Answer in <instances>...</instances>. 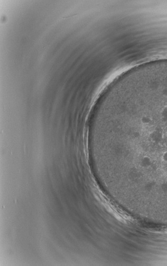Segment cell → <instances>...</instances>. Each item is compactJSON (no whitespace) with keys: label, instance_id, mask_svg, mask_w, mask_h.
<instances>
[{"label":"cell","instance_id":"cell-3","mask_svg":"<svg viewBox=\"0 0 167 266\" xmlns=\"http://www.w3.org/2000/svg\"><path fill=\"white\" fill-rule=\"evenodd\" d=\"M134 136L136 137V138H138V137L140 136V134L138 132H135L134 133Z\"/></svg>","mask_w":167,"mask_h":266},{"label":"cell","instance_id":"cell-1","mask_svg":"<svg viewBox=\"0 0 167 266\" xmlns=\"http://www.w3.org/2000/svg\"><path fill=\"white\" fill-rule=\"evenodd\" d=\"M151 139L152 141L154 143H159L161 142L163 137L160 132L155 131L151 134Z\"/></svg>","mask_w":167,"mask_h":266},{"label":"cell","instance_id":"cell-2","mask_svg":"<svg viewBox=\"0 0 167 266\" xmlns=\"http://www.w3.org/2000/svg\"><path fill=\"white\" fill-rule=\"evenodd\" d=\"M140 121H141V124L144 125H149V124H150L151 123L152 119L151 117H150L149 116L144 115L141 117Z\"/></svg>","mask_w":167,"mask_h":266}]
</instances>
